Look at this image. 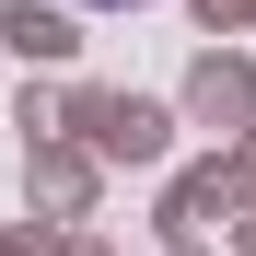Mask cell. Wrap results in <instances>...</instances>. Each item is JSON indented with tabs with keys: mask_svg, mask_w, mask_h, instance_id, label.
<instances>
[{
	"mask_svg": "<svg viewBox=\"0 0 256 256\" xmlns=\"http://www.w3.org/2000/svg\"><path fill=\"white\" fill-rule=\"evenodd\" d=\"M82 12H140V0H82Z\"/></svg>",
	"mask_w": 256,
	"mask_h": 256,
	"instance_id": "cell-1",
	"label": "cell"
}]
</instances>
